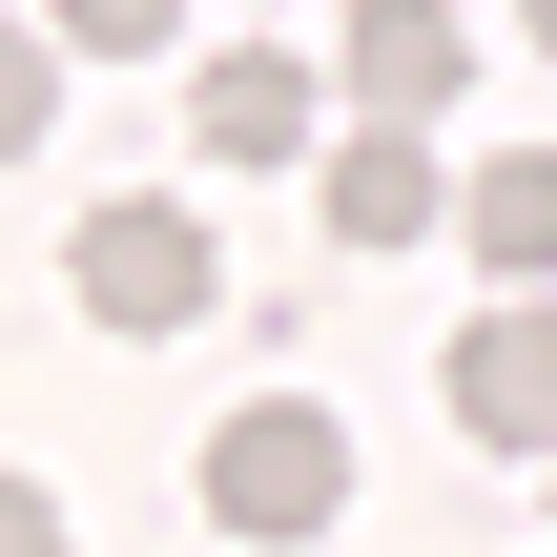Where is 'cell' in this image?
Here are the masks:
<instances>
[{
	"instance_id": "1",
	"label": "cell",
	"mask_w": 557,
	"mask_h": 557,
	"mask_svg": "<svg viewBox=\"0 0 557 557\" xmlns=\"http://www.w3.org/2000/svg\"><path fill=\"white\" fill-rule=\"evenodd\" d=\"M331 517H351V413H331V393H248V413L207 434V537L289 557V537H331Z\"/></svg>"
},
{
	"instance_id": "2",
	"label": "cell",
	"mask_w": 557,
	"mask_h": 557,
	"mask_svg": "<svg viewBox=\"0 0 557 557\" xmlns=\"http://www.w3.org/2000/svg\"><path fill=\"white\" fill-rule=\"evenodd\" d=\"M62 289H83L103 331H186V310L227 289V248H207V207H145V186H124V207H83Z\"/></svg>"
},
{
	"instance_id": "3",
	"label": "cell",
	"mask_w": 557,
	"mask_h": 557,
	"mask_svg": "<svg viewBox=\"0 0 557 557\" xmlns=\"http://www.w3.org/2000/svg\"><path fill=\"white\" fill-rule=\"evenodd\" d=\"M331 83H351V124H455L475 103V21L455 0H351L331 21Z\"/></svg>"
},
{
	"instance_id": "4",
	"label": "cell",
	"mask_w": 557,
	"mask_h": 557,
	"mask_svg": "<svg viewBox=\"0 0 557 557\" xmlns=\"http://www.w3.org/2000/svg\"><path fill=\"white\" fill-rule=\"evenodd\" d=\"M455 434L475 455H557V289H496L455 331Z\"/></svg>"
},
{
	"instance_id": "5",
	"label": "cell",
	"mask_w": 557,
	"mask_h": 557,
	"mask_svg": "<svg viewBox=\"0 0 557 557\" xmlns=\"http://www.w3.org/2000/svg\"><path fill=\"white\" fill-rule=\"evenodd\" d=\"M186 124H207V165H310V145H331V83H310L289 41H227V62L186 83Z\"/></svg>"
},
{
	"instance_id": "6",
	"label": "cell",
	"mask_w": 557,
	"mask_h": 557,
	"mask_svg": "<svg viewBox=\"0 0 557 557\" xmlns=\"http://www.w3.org/2000/svg\"><path fill=\"white\" fill-rule=\"evenodd\" d=\"M413 227H455V165L413 124H351L331 145V248H413Z\"/></svg>"
},
{
	"instance_id": "7",
	"label": "cell",
	"mask_w": 557,
	"mask_h": 557,
	"mask_svg": "<svg viewBox=\"0 0 557 557\" xmlns=\"http://www.w3.org/2000/svg\"><path fill=\"white\" fill-rule=\"evenodd\" d=\"M455 227H475L496 289H557V145H496V165L455 186Z\"/></svg>"
},
{
	"instance_id": "8",
	"label": "cell",
	"mask_w": 557,
	"mask_h": 557,
	"mask_svg": "<svg viewBox=\"0 0 557 557\" xmlns=\"http://www.w3.org/2000/svg\"><path fill=\"white\" fill-rule=\"evenodd\" d=\"M41 103H62V21H0V165L41 145Z\"/></svg>"
},
{
	"instance_id": "9",
	"label": "cell",
	"mask_w": 557,
	"mask_h": 557,
	"mask_svg": "<svg viewBox=\"0 0 557 557\" xmlns=\"http://www.w3.org/2000/svg\"><path fill=\"white\" fill-rule=\"evenodd\" d=\"M186 0H62V62H124V41H165Z\"/></svg>"
},
{
	"instance_id": "10",
	"label": "cell",
	"mask_w": 557,
	"mask_h": 557,
	"mask_svg": "<svg viewBox=\"0 0 557 557\" xmlns=\"http://www.w3.org/2000/svg\"><path fill=\"white\" fill-rule=\"evenodd\" d=\"M0 557H62V496L41 475H0Z\"/></svg>"
},
{
	"instance_id": "11",
	"label": "cell",
	"mask_w": 557,
	"mask_h": 557,
	"mask_svg": "<svg viewBox=\"0 0 557 557\" xmlns=\"http://www.w3.org/2000/svg\"><path fill=\"white\" fill-rule=\"evenodd\" d=\"M517 21H537V41H557V0H517Z\"/></svg>"
}]
</instances>
